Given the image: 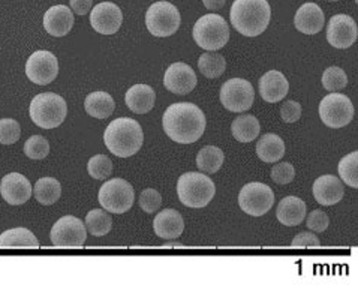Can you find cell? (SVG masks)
Listing matches in <instances>:
<instances>
[{
  "label": "cell",
  "instance_id": "obj_32",
  "mask_svg": "<svg viewBox=\"0 0 358 291\" xmlns=\"http://www.w3.org/2000/svg\"><path fill=\"white\" fill-rule=\"evenodd\" d=\"M86 228L87 232L96 237L108 234L113 228V220L110 213L101 209H93L86 215Z\"/></svg>",
  "mask_w": 358,
  "mask_h": 291
},
{
  "label": "cell",
  "instance_id": "obj_23",
  "mask_svg": "<svg viewBox=\"0 0 358 291\" xmlns=\"http://www.w3.org/2000/svg\"><path fill=\"white\" fill-rule=\"evenodd\" d=\"M308 211H306V203H304L299 197H285L279 204H278V211L276 216L278 221L287 227H297L300 225L304 218H306Z\"/></svg>",
  "mask_w": 358,
  "mask_h": 291
},
{
  "label": "cell",
  "instance_id": "obj_35",
  "mask_svg": "<svg viewBox=\"0 0 358 291\" xmlns=\"http://www.w3.org/2000/svg\"><path fill=\"white\" fill-rule=\"evenodd\" d=\"M87 171L93 179L96 180H105L108 179L113 173V162L105 155H96L92 157L87 162Z\"/></svg>",
  "mask_w": 358,
  "mask_h": 291
},
{
  "label": "cell",
  "instance_id": "obj_44",
  "mask_svg": "<svg viewBox=\"0 0 358 291\" xmlns=\"http://www.w3.org/2000/svg\"><path fill=\"white\" fill-rule=\"evenodd\" d=\"M227 0H203V3L210 11H217V9L224 8Z\"/></svg>",
  "mask_w": 358,
  "mask_h": 291
},
{
  "label": "cell",
  "instance_id": "obj_17",
  "mask_svg": "<svg viewBox=\"0 0 358 291\" xmlns=\"http://www.w3.org/2000/svg\"><path fill=\"white\" fill-rule=\"evenodd\" d=\"M2 199L10 206H21L30 200L34 188L26 176L20 173H9L0 182Z\"/></svg>",
  "mask_w": 358,
  "mask_h": 291
},
{
  "label": "cell",
  "instance_id": "obj_29",
  "mask_svg": "<svg viewBox=\"0 0 358 291\" xmlns=\"http://www.w3.org/2000/svg\"><path fill=\"white\" fill-rule=\"evenodd\" d=\"M225 155L217 146H206L196 155V167L204 174H215L222 167Z\"/></svg>",
  "mask_w": 358,
  "mask_h": 291
},
{
  "label": "cell",
  "instance_id": "obj_12",
  "mask_svg": "<svg viewBox=\"0 0 358 291\" xmlns=\"http://www.w3.org/2000/svg\"><path fill=\"white\" fill-rule=\"evenodd\" d=\"M255 101L254 86L245 78H231L220 89V102L231 113H243L252 108Z\"/></svg>",
  "mask_w": 358,
  "mask_h": 291
},
{
  "label": "cell",
  "instance_id": "obj_30",
  "mask_svg": "<svg viewBox=\"0 0 358 291\" xmlns=\"http://www.w3.org/2000/svg\"><path fill=\"white\" fill-rule=\"evenodd\" d=\"M34 195L38 203L51 206L59 201L62 195V185L55 178H42L34 186Z\"/></svg>",
  "mask_w": 358,
  "mask_h": 291
},
{
  "label": "cell",
  "instance_id": "obj_9",
  "mask_svg": "<svg viewBox=\"0 0 358 291\" xmlns=\"http://www.w3.org/2000/svg\"><path fill=\"white\" fill-rule=\"evenodd\" d=\"M273 204H275V192L266 183L250 182L238 194L240 209L249 216L258 218L266 215Z\"/></svg>",
  "mask_w": 358,
  "mask_h": 291
},
{
  "label": "cell",
  "instance_id": "obj_40",
  "mask_svg": "<svg viewBox=\"0 0 358 291\" xmlns=\"http://www.w3.org/2000/svg\"><path fill=\"white\" fill-rule=\"evenodd\" d=\"M308 216L306 220V225L309 228V232H313V233H322L329 228V224H330V220H329V215L317 209V211H312Z\"/></svg>",
  "mask_w": 358,
  "mask_h": 291
},
{
  "label": "cell",
  "instance_id": "obj_45",
  "mask_svg": "<svg viewBox=\"0 0 358 291\" xmlns=\"http://www.w3.org/2000/svg\"><path fill=\"white\" fill-rule=\"evenodd\" d=\"M164 248H183L182 243H165Z\"/></svg>",
  "mask_w": 358,
  "mask_h": 291
},
{
  "label": "cell",
  "instance_id": "obj_14",
  "mask_svg": "<svg viewBox=\"0 0 358 291\" xmlns=\"http://www.w3.org/2000/svg\"><path fill=\"white\" fill-rule=\"evenodd\" d=\"M358 36V29L354 18L346 14H336L327 24L329 44L338 50L350 48Z\"/></svg>",
  "mask_w": 358,
  "mask_h": 291
},
{
  "label": "cell",
  "instance_id": "obj_22",
  "mask_svg": "<svg viewBox=\"0 0 358 291\" xmlns=\"http://www.w3.org/2000/svg\"><path fill=\"white\" fill-rule=\"evenodd\" d=\"M289 83L279 71H268L259 78V95L266 102L275 104L288 95Z\"/></svg>",
  "mask_w": 358,
  "mask_h": 291
},
{
  "label": "cell",
  "instance_id": "obj_5",
  "mask_svg": "<svg viewBox=\"0 0 358 291\" xmlns=\"http://www.w3.org/2000/svg\"><path fill=\"white\" fill-rule=\"evenodd\" d=\"M30 119L35 125L44 129L57 128L66 119V101L57 93H39L30 102Z\"/></svg>",
  "mask_w": 358,
  "mask_h": 291
},
{
  "label": "cell",
  "instance_id": "obj_11",
  "mask_svg": "<svg viewBox=\"0 0 358 291\" xmlns=\"http://www.w3.org/2000/svg\"><path fill=\"white\" fill-rule=\"evenodd\" d=\"M51 243L57 248H81L87 241V228L80 218L66 215L52 225Z\"/></svg>",
  "mask_w": 358,
  "mask_h": 291
},
{
  "label": "cell",
  "instance_id": "obj_27",
  "mask_svg": "<svg viewBox=\"0 0 358 291\" xmlns=\"http://www.w3.org/2000/svg\"><path fill=\"white\" fill-rule=\"evenodd\" d=\"M10 248H39L36 236L24 227L9 228L0 234V249Z\"/></svg>",
  "mask_w": 358,
  "mask_h": 291
},
{
  "label": "cell",
  "instance_id": "obj_39",
  "mask_svg": "<svg viewBox=\"0 0 358 291\" xmlns=\"http://www.w3.org/2000/svg\"><path fill=\"white\" fill-rule=\"evenodd\" d=\"M162 204V195L156 190L147 188L140 195V207L145 213H155Z\"/></svg>",
  "mask_w": 358,
  "mask_h": 291
},
{
  "label": "cell",
  "instance_id": "obj_20",
  "mask_svg": "<svg viewBox=\"0 0 358 291\" xmlns=\"http://www.w3.org/2000/svg\"><path fill=\"white\" fill-rule=\"evenodd\" d=\"M153 232L165 241H174L185 232V221L180 212L176 209H165L155 216Z\"/></svg>",
  "mask_w": 358,
  "mask_h": 291
},
{
  "label": "cell",
  "instance_id": "obj_33",
  "mask_svg": "<svg viewBox=\"0 0 358 291\" xmlns=\"http://www.w3.org/2000/svg\"><path fill=\"white\" fill-rule=\"evenodd\" d=\"M357 165H358V153L352 152L346 155L338 165V171L341 180H343L351 188H358V176H357Z\"/></svg>",
  "mask_w": 358,
  "mask_h": 291
},
{
  "label": "cell",
  "instance_id": "obj_18",
  "mask_svg": "<svg viewBox=\"0 0 358 291\" xmlns=\"http://www.w3.org/2000/svg\"><path fill=\"white\" fill-rule=\"evenodd\" d=\"M312 192L321 206H334L343 199V183L333 174H325L313 182Z\"/></svg>",
  "mask_w": 358,
  "mask_h": 291
},
{
  "label": "cell",
  "instance_id": "obj_31",
  "mask_svg": "<svg viewBox=\"0 0 358 291\" xmlns=\"http://www.w3.org/2000/svg\"><path fill=\"white\" fill-rule=\"evenodd\" d=\"M227 60L216 51H206L198 59V69L206 78H219L225 72Z\"/></svg>",
  "mask_w": 358,
  "mask_h": 291
},
{
  "label": "cell",
  "instance_id": "obj_13",
  "mask_svg": "<svg viewBox=\"0 0 358 291\" xmlns=\"http://www.w3.org/2000/svg\"><path fill=\"white\" fill-rule=\"evenodd\" d=\"M59 74L57 57L47 50H38L26 62V76L38 86H47Z\"/></svg>",
  "mask_w": 358,
  "mask_h": 291
},
{
  "label": "cell",
  "instance_id": "obj_6",
  "mask_svg": "<svg viewBox=\"0 0 358 291\" xmlns=\"http://www.w3.org/2000/svg\"><path fill=\"white\" fill-rule=\"evenodd\" d=\"M192 36L196 45L206 51H217L229 41V24L219 14H206L194 24Z\"/></svg>",
  "mask_w": 358,
  "mask_h": 291
},
{
  "label": "cell",
  "instance_id": "obj_34",
  "mask_svg": "<svg viewBox=\"0 0 358 291\" xmlns=\"http://www.w3.org/2000/svg\"><path fill=\"white\" fill-rule=\"evenodd\" d=\"M346 85H348V76H346V72L342 68L330 66L324 71L322 86L327 92H339L345 89Z\"/></svg>",
  "mask_w": 358,
  "mask_h": 291
},
{
  "label": "cell",
  "instance_id": "obj_25",
  "mask_svg": "<svg viewBox=\"0 0 358 291\" xmlns=\"http://www.w3.org/2000/svg\"><path fill=\"white\" fill-rule=\"evenodd\" d=\"M257 155L262 162L275 164L285 155V143L278 134H264L257 143Z\"/></svg>",
  "mask_w": 358,
  "mask_h": 291
},
{
  "label": "cell",
  "instance_id": "obj_1",
  "mask_svg": "<svg viewBox=\"0 0 358 291\" xmlns=\"http://www.w3.org/2000/svg\"><path fill=\"white\" fill-rule=\"evenodd\" d=\"M206 114L191 102H177L168 107L162 118L165 134L178 144H192L206 131Z\"/></svg>",
  "mask_w": 358,
  "mask_h": 291
},
{
  "label": "cell",
  "instance_id": "obj_10",
  "mask_svg": "<svg viewBox=\"0 0 358 291\" xmlns=\"http://www.w3.org/2000/svg\"><path fill=\"white\" fill-rule=\"evenodd\" d=\"M320 118L329 128L346 127L354 119L352 101L342 93H330L320 104Z\"/></svg>",
  "mask_w": 358,
  "mask_h": 291
},
{
  "label": "cell",
  "instance_id": "obj_47",
  "mask_svg": "<svg viewBox=\"0 0 358 291\" xmlns=\"http://www.w3.org/2000/svg\"><path fill=\"white\" fill-rule=\"evenodd\" d=\"M355 2H358V0H355Z\"/></svg>",
  "mask_w": 358,
  "mask_h": 291
},
{
  "label": "cell",
  "instance_id": "obj_43",
  "mask_svg": "<svg viewBox=\"0 0 358 291\" xmlns=\"http://www.w3.org/2000/svg\"><path fill=\"white\" fill-rule=\"evenodd\" d=\"M71 5V11L76 13L78 15H84L92 11L93 6V0H69Z\"/></svg>",
  "mask_w": 358,
  "mask_h": 291
},
{
  "label": "cell",
  "instance_id": "obj_2",
  "mask_svg": "<svg viewBox=\"0 0 358 291\" xmlns=\"http://www.w3.org/2000/svg\"><path fill=\"white\" fill-rule=\"evenodd\" d=\"M231 24L238 34L248 38L266 32L271 18V8L267 0H234L231 6Z\"/></svg>",
  "mask_w": 358,
  "mask_h": 291
},
{
  "label": "cell",
  "instance_id": "obj_24",
  "mask_svg": "<svg viewBox=\"0 0 358 291\" xmlns=\"http://www.w3.org/2000/svg\"><path fill=\"white\" fill-rule=\"evenodd\" d=\"M128 108L136 114L149 113L156 102V93L149 85H134L124 95Z\"/></svg>",
  "mask_w": 358,
  "mask_h": 291
},
{
  "label": "cell",
  "instance_id": "obj_19",
  "mask_svg": "<svg viewBox=\"0 0 358 291\" xmlns=\"http://www.w3.org/2000/svg\"><path fill=\"white\" fill-rule=\"evenodd\" d=\"M325 15L320 5L308 2L299 8L294 17V26L304 35H317L324 29Z\"/></svg>",
  "mask_w": 358,
  "mask_h": 291
},
{
  "label": "cell",
  "instance_id": "obj_21",
  "mask_svg": "<svg viewBox=\"0 0 358 291\" xmlns=\"http://www.w3.org/2000/svg\"><path fill=\"white\" fill-rule=\"evenodd\" d=\"M73 27V13L65 5L51 6L44 15V29L56 38L66 36Z\"/></svg>",
  "mask_w": 358,
  "mask_h": 291
},
{
  "label": "cell",
  "instance_id": "obj_37",
  "mask_svg": "<svg viewBox=\"0 0 358 291\" xmlns=\"http://www.w3.org/2000/svg\"><path fill=\"white\" fill-rule=\"evenodd\" d=\"M21 128L20 123L14 119H2L0 120V144L10 146L20 140Z\"/></svg>",
  "mask_w": 358,
  "mask_h": 291
},
{
  "label": "cell",
  "instance_id": "obj_26",
  "mask_svg": "<svg viewBox=\"0 0 358 291\" xmlns=\"http://www.w3.org/2000/svg\"><path fill=\"white\" fill-rule=\"evenodd\" d=\"M84 108L92 118L107 119L114 113L115 102L107 92H93L84 101Z\"/></svg>",
  "mask_w": 358,
  "mask_h": 291
},
{
  "label": "cell",
  "instance_id": "obj_46",
  "mask_svg": "<svg viewBox=\"0 0 358 291\" xmlns=\"http://www.w3.org/2000/svg\"><path fill=\"white\" fill-rule=\"evenodd\" d=\"M329 2H338V0H329Z\"/></svg>",
  "mask_w": 358,
  "mask_h": 291
},
{
  "label": "cell",
  "instance_id": "obj_3",
  "mask_svg": "<svg viewBox=\"0 0 358 291\" xmlns=\"http://www.w3.org/2000/svg\"><path fill=\"white\" fill-rule=\"evenodd\" d=\"M103 143L114 157L131 158L144 143L141 125L131 118L115 119L105 129Z\"/></svg>",
  "mask_w": 358,
  "mask_h": 291
},
{
  "label": "cell",
  "instance_id": "obj_8",
  "mask_svg": "<svg viewBox=\"0 0 358 291\" xmlns=\"http://www.w3.org/2000/svg\"><path fill=\"white\" fill-rule=\"evenodd\" d=\"M98 200L103 211L115 215H122L124 212H128L134 206V186L128 180L119 178L107 180L101 186Z\"/></svg>",
  "mask_w": 358,
  "mask_h": 291
},
{
  "label": "cell",
  "instance_id": "obj_28",
  "mask_svg": "<svg viewBox=\"0 0 358 291\" xmlns=\"http://www.w3.org/2000/svg\"><path fill=\"white\" fill-rule=\"evenodd\" d=\"M261 125L254 114H243L234 119L231 125V132L233 137L240 143H250L254 141L259 135Z\"/></svg>",
  "mask_w": 358,
  "mask_h": 291
},
{
  "label": "cell",
  "instance_id": "obj_42",
  "mask_svg": "<svg viewBox=\"0 0 358 291\" xmlns=\"http://www.w3.org/2000/svg\"><path fill=\"white\" fill-rule=\"evenodd\" d=\"M320 239L313 232H303L292 239L291 248H318Z\"/></svg>",
  "mask_w": 358,
  "mask_h": 291
},
{
  "label": "cell",
  "instance_id": "obj_16",
  "mask_svg": "<svg viewBox=\"0 0 358 291\" xmlns=\"http://www.w3.org/2000/svg\"><path fill=\"white\" fill-rule=\"evenodd\" d=\"M196 74L194 69L183 64V62H176L170 65L164 76V86L176 95H186L192 92L196 86Z\"/></svg>",
  "mask_w": 358,
  "mask_h": 291
},
{
  "label": "cell",
  "instance_id": "obj_36",
  "mask_svg": "<svg viewBox=\"0 0 358 291\" xmlns=\"http://www.w3.org/2000/svg\"><path fill=\"white\" fill-rule=\"evenodd\" d=\"M24 153L30 159H44L50 153V143L45 137H42V135H31L24 144Z\"/></svg>",
  "mask_w": 358,
  "mask_h": 291
},
{
  "label": "cell",
  "instance_id": "obj_41",
  "mask_svg": "<svg viewBox=\"0 0 358 291\" xmlns=\"http://www.w3.org/2000/svg\"><path fill=\"white\" fill-rule=\"evenodd\" d=\"M280 118L285 123H294L301 118V106L297 101H287L280 108Z\"/></svg>",
  "mask_w": 358,
  "mask_h": 291
},
{
  "label": "cell",
  "instance_id": "obj_7",
  "mask_svg": "<svg viewBox=\"0 0 358 291\" xmlns=\"http://www.w3.org/2000/svg\"><path fill=\"white\" fill-rule=\"evenodd\" d=\"M182 17L178 9L166 0H159L150 5L145 13L147 30L157 38H168L174 35L180 27Z\"/></svg>",
  "mask_w": 358,
  "mask_h": 291
},
{
  "label": "cell",
  "instance_id": "obj_15",
  "mask_svg": "<svg viewBox=\"0 0 358 291\" xmlns=\"http://www.w3.org/2000/svg\"><path fill=\"white\" fill-rule=\"evenodd\" d=\"M122 23V9L113 2H101L90 13V24L101 35H114L119 32Z\"/></svg>",
  "mask_w": 358,
  "mask_h": 291
},
{
  "label": "cell",
  "instance_id": "obj_38",
  "mask_svg": "<svg viewBox=\"0 0 358 291\" xmlns=\"http://www.w3.org/2000/svg\"><path fill=\"white\" fill-rule=\"evenodd\" d=\"M271 180L278 185H288L296 178V170H294L292 164L289 162H280L276 164L275 167L271 169Z\"/></svg>",
  "mask_w": 358,
  "mask_h": 291
},
{
  "label": "cell",
  "instance_id": "obj_4",
  "mask_svg": "<svg viewBox=\"0 0 358 291\" xmlns=\"http://www.w3.org/2000/svg\"><path fill=\"white\" fill-rule=\"evenodd\" d=\"M215 182L201 171L185 173L177 182L178 200L186 207H192V209H203L215 199Z\"/></svg>",
  "mask_w": 358,
  "mask_h": 291
}]
</instances>
